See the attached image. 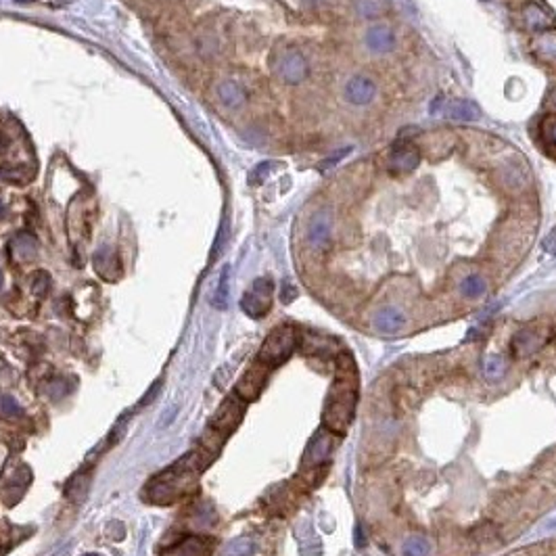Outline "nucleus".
Segmentation results:
<instances>
[{"instance_id":"nucleus-20","label":"nucleus","mask_w":556,"mask_h":556,"mask_svg":"<svg viewBox=\"0 0 556 556\" xmlns=\"http://www.w3.org/2000/svg\"><path fill=\"white\" fill-rule=\"evenodd\" d=\"M458 291L464 299H479L485 295V291H488V281H485V276L479 274V272H470L466 274L460 285H458Z\"/></svg>"},{"instance_id":"nucleus-1","label":"nucleus","mask_w":556,"mask_h":556,"mask_svg":"<svg viewBox=\"0 0 556 556\" xmlns=\"http://www.w3.org/2000/svg\"><path fill=\"white\" fill-rule=\"evenodd\" d=\"M358 406V370L350 354L337 356V377L330 383L324 410L322 427L337 435H343L352 427Z\"/></svg>"},{"instance_id":"nucleus-27","label":"nucleus","mask_w":556,"mask_h":556,"mask_svg":"<svg viewBox=\"0 0 556 556\" xmlns=\"http://www.w3.org/2000/svg\"><path fill=\"white\" fill-rule=\"evenodd\" d=\"M220 97H222V101H224L226 105H230V107H239V105H243L245 99H247L245 90H243L239 84H235V82H226V84H222V88H220Z\"/></svg>"},{"instance_id":"nucleus-7","label":"nucleus","mask_w":556,"mask_h":556,"mask_svg":"<svg viewBox=\"0 0 556 556\" xmlns=\"http://www.w3.org/2000/svg\"><path fill=\"white\" fill-rule=\"evenodd\" d=\"M272 293H274V283L270 281V278H266V276L257 278V281H253L251 289L241 299L243 312L255 320L264 318L272 308Z\"/></svg>"},{"instance_id":"nucleus-14","label":"nucleus","mask_w":556,"mask_h":556,"mask_svg":"<svg viewBox=\"0 0 556 556\" xmlns=\"http://www.w3.org/2000/svg\"><path fill=\"white\" fill-rule=\"evenodd\" d=\"M278 76L287 84H299L308 76V61L297 50H287L278 61Z\"/></svg>"},{"instance_id":"nucleus-19","label":"nucleus","mask_w":556,"mask_h":556,"mask_svg":"<svg viewBox=\"0 0 556 556\" xmlns=\"http://www.w3.org/2000/svg\"><path fill=\"white\" fill-rule=\"evenodd\" d=\"M304 354L308 356H339V345L330 337H320V335H308L304 337Z\"/></svg>"},{"instance_id":"nucleus-3","label":"nucleus","mask_w":556,"mask_h":556,"mask_svg":"<svg viewBox=\"0 0 556 556\" xmlns=\"http://www.w3.org/2000/svg\"><path fill=\"white\" fill-rule=\"evenodd\" d=\"M297 343H299V337H297L295 326H291V324L276 326L266 337L264 345L259 347L257 362H261L270 370L276 368V366H281L293 356V352L297 350Z\"/></svg>"},{"instance_id":"nucleus-25","label":"nucleus","mask_w":556,"mask_h":556,"mask_svg":"<svg viewBox=\"0 0 556 556\" xmlns=\"http://www.w3.org/2000/svg\"><path fill=\"white\" fill-rule=\"evenodd\" d=\"M429 552H431V544L423 535H410L401 546L404 556H429Z\"/></svg>"},{"instance_id":"nucleus-17","label":"nucleus","mask_w":556,"mask_h":556,"mask_svg":"<svg viewBox=\"0 0 556 556\" xmlns=\"http://www.w3.org/2000/svg\"><path fill=\"white\" fill-rule=\"evenodd\" d=\"M531 52L537 61H542L548 67H556V30H546L535 34L531 40Z\"/></svg>"},{"instance_id":"nucleus-24","label":"nucleus","mask_w":556,"mask_h":556,"mask_svg":"<svg viewBox=\"0 0 556 556\" xmlns=\"http://www.w3.org/2000/svg\"><path fill=\"white\" fill-rule=\"evenodd\" d=\"M13 253H15V257H17L19 261H30V259H34L36 253H38V243H36V239H34L32 235H26V232L17 235L15 241H13Z\"/></svg>"},{"instance_id":"nucleus-34","label":"nucleus","mask_w":556,"mask_h":556,"mask_svg":"<svg viewBox=\"0 0 556 556\" xmlns=\"http://www.w3.org/2000/svg\"><path fill=\"white\" fill-rule=\"evenodd\" d=\"M544 136L552 145H556V117H548L544 121Z\"/></svg>"},{"instance_id":"nucleus-29","label":"nucleus","mask_w":556,"mask_h":556,"mask_svg":"<svg viewBox=\"0 0 556 556\" xmlns=\"http://www.w3.org/2000/svg\"><path fill=\"white\" fill-rule=\"evenodd\" d=\"M228 278H230V266H224L222 274H220V283H218L216 295H214V306L218 310H226V306H228Z\"/></svg>"},{"instance_id":"nucleus-4","label":"nucleus","mask_w":556,"mask_h":556,"mask_svg":"<svg viewBox=\"0 0 556 556\" xmlns=\"http://www.w3.org/2000/svg\"><path fill=\"white\" fill-rule=\"evenodd\" d=\"M552 326L546 322H531L523 326L521 330L515 332L510 341V352L515 358H531L537 352H542L544 347L552 339Z\"/></svg>"},{"instance_id":"nucleus-8","label":"nucleus","mask_w":556,"mask_h":556,"mask_svg":"<svg viewBox=\"0 0 556 556\" xmlns=\"http://www.w3.org/2000/svg\"><path fill=\"white\" fill-rule=\"evenodd\" d=\"M496 180L508 192H523L531 184V172L525 159H508L498 166Z\"/></svg>"},{"instance_id":"nucleus-6","label":"nucleus","mask_w":556,"mask_h":556,"mask_svg":"<svg viewBox=\"0 0 556 556\" xmlns=\"http://www.w3.org/2000/svg\"><path fill=\"white\" fill-rule=\"evenodd\" d=\"M245 408H247V401H245V399H241L237 393L228 395V397L220 404V408L216 410V414L212 416L210 427L216 429L220 435L228 437V435H230L232 431H237V427L241 425L243 416H245Z\"/></svg>"},{"instance_id":"nucleus-37","label":"nucleus","mask_w":556,"mask_h":556,"mask_svg":"<svg viewBox=\"0 0 556 556\" xmlns=\"http://www.w3.org/2000/svg\"><path fill=\"white\" fill-rule=\"evenodd\" d=\"M268 172H270V163H259L257 170H253L251 174V184H259L268 176Z\"/></svg>"},{"instance_id":"nucleus-44","label":"nucleus","mask_w":556,"mask_h":556,"mask_svg":"<svg viewBox=\"0 0 556 556\" xmlns=\"http://www.w3.org/2000/svg\"><path fill=\"white\" fill-rule=\"evenodd\" d=\"M0 283H3V274H0Z\"/></svg>"},{"instance_id":"nucleus-30","label":"nucleus","mask_w":556,"mask_h":556,"mask_svg":"<svg viewBox=\"0 0 556 556\" xmlns=\"http://www.w3.org/2000/svg\"><path fill=\"white\" fill-rule=\"evenodd\" d=\"M30 289L36 297H44L50 289V274L46 270H36L30 278Z\"/></svg>"},{"instance_id":"nucleus-22","label":"nucleus","mask_w":556,"mask_h":556,"mask_svg":"<svg viewBox=\"0 0 556 556\" xmlns=\"http://www.w3.org/2000/svg\"><path fill=\"white\" fill-rule=\"evenodd\" d=\"M508 370V364L504 360V356L500 354H488L481 360V373L488 381H500Z\"/></svg>"},{"instance_id":"nucleus-41","label":"nucleus","mask_w":556,"mask_h":556,"mask_svg":"<svg viewBox=\"0 0 556 556\" xmlns=\"http://www.w3.org/2000/svg\"><path fill=\"white\" fill-rule=\"evenodd\" d=\"M441 107H444V99H441V97H437V99L433 101V105H431V113L435 115V113H437V109H441Z\"/></svg>"},{"instance_id":"nucleus-26","label":"nucleus","mask_w":556,"mask_h":556,"mask_svg":"<svg viewBox=\"0 0 556 556\" xmlns=\"http://www.w3.org/2000/svg\"><path fill=\"white\" fill-rule=\"evenodd\" d=\"M255 544L249 537H237L222 548V556H253Z\"/></svg>"},{"instance_id":"nucleus-18","label":"nucleus","mask_w":556,"mask_h":556,"mask_svg":"<svg viewBox=\"0 0 556 556\" xmlns=\"http://www.w3.org/2000/svg\"><path fill=\"white\" fill-rule=\"evenodd\" d=\"M366 46L375 54H385L395 46V34L389 26H373L366 32Z\"/></svg>"},{"instance_id":"nucleus-13","label":"nucleus","mask_w":556,"mask_h":556,"mask_svg":"<svg viewBox=\"0 0 556 556\" xmlns=\"http://www.w3.org/2000/svg\"><path fill=\"white\" fill-rule=\"evenodd\" d=\"M345 99L356 107H366L377 99V84L373 78L358 74L345 86Z\"/></svg>"},{"instance_id":"nucleus-42","label":"nucleus","mask_w":556,"mask_h":556,"mask_svg":"<svg viewBox=\"0 0 556 556\" xmlns=\"http://www.w3.org/2000/svg\"><path fill=\"white\" fill-rule=\"evenodd\" d=\"M86 556H101V554H86Z\"/></svg>"},{"instance_id":"nucleus-11","label":"nucleus","mask_w":556,"mask_h":556,"mask_svg":"<svg viewBox=\"0 0 556 556\" xmlns=\"http://www.w3.org/2000/svg\"><path fill=\"white\" fill-rule=\"evenodd\" d=\"M268 373H270L268 366H264L261 362H253V364L247 368V373L239 379V383H237V391H235V393H237L241 399H245V401H253V399H257L259 393H261L264 387H266Z\"/></svg>"},{"instance_id":"nucleus-43","label":"nucleus","mask_w":556,"mask_h":556,"mask_svg":"<svg viewBox=\"0 0 556 556\" xmlns=\"http://www.w3.org/2000/svg\"><path fill=\"white\" fill-rule=\"evenodd\" d=\"M0 214H3V205H0Z\"/></svg>"},{"instance_id":"nucleus-15","label":"nucleus","mask_w":556,"mask_h":556,"mask_svg":"<svg viewBox=\"0 0 556 556\" xmlns=\"http://www.w3.org/2000/svg\"><path fill=\"white\" fill-rule=\"evenodd\" d=\"M419 163H421V151L412 147L410 143H406V145L391 151L389 172L391 174H410L419 168Z\"/></svg>"},{"instance_id":"nucleus-12","label":"nucleus","mask_w":556,"mask_h":556,"mask_svg":"<svg viewBox=\"0 0 556 556\" xmlns=\"http://www.w3.org/2000/svg\"><path fill=\"white\" fill-rule=\"evenodd\" d=\"M408 324V316L397 306H383L373 314V328L379 335H399Z\"/></svg>"},{"instance_id":"nucleus-2","label":"nucleus","mask_w":556,"mask_h":556,"mask_svg":"<svg viewBox=\"0 0 556 556\" xmlns=\"http://www.w3.org/2000/svg\"><path fill=\"white\" fill-rule=\"evenodd\" d=\"M216 456L207 452L205 448L188 452L184 458H180L174 466L153 477L147 485V494L157 504H170L186 494H192L197 490L199 475L212 464Z\"/></svg>"},{"instance_id":"nucleus-5","label":"nucleus","mask_w":556,"mask_h":556,"mask_svg":"<svg viewBox=\"0 0 556 556\" xmlns=\"http://www.w3.org/2000/svg\"><path fill=\"white\" fill-rule=\"evenodd\" d=\"M339 444H341V435L332 433L326 427H320L312 435L308 446H306L304 460H301V470L304 468L306 470H320L322 464H326L332 458V454L339 448Z\"/></svg>"},{"instance_id":"nucleus-33","label":"nucleus","mask_w":556,"mask_h":556,"mask_svg":"<svg viewBox=\"0 0 556 556\" xmlns=\"http://www.w3.org/2000/svg\"><path fill=\"white\" fill-rule=\"evenodd\" d=\"M0 412H3L5 416H9V419H15V416H21V406L17 404L15 397L11 395H0Z\"/></svg>"},{"instance_id":"nucleus-40","label":"nucleus","mask_w":556,"mask_h":556,"mask_svg":"<svg viewBox=\"0 0 556 556\" xmlns=\"http://www.w3.org/2000/svg\"><path fill=\"white\" fill-rule=\"evenodd\" d=\"M159 389H161V381H157V383H155V385L151 387V393H147V395H145V397H143L141 401H138V408H143V406H145L147 401H151V399H153V397H155V395L159 393Z\"/></svg>"},{"instance_id":"nucleus-38","label":"nucleus","mask_w":556,"mask_h":556,"mask_svg":"<svg viewBox=\"0 0 556 556\" xmlns=\"http://www.w3.org/2000/svg\"><path fill=\"white\" fill-rule=\"evenodd\" d=\"M295 297H297V289H295L291 283H285V285H283V291H281V299H283V304H291Z\"/></svg>"},{"instance_id":"nucleus-39","label":"nucleus","mask_w":556,"mask_h":556,"mask_svg":"<svg viewBox=\"0 0 556 556\" xmlns=\"http://www.w3.org/2000/svg\"><path fill=\"white\" fill-rule=\"evenodd\" d=\"M546 109L550 113H556V84H552L548 95H546Z\"/></svg>"},{"instance_id":"nucleus-9","label":"nucleus","mask_w":556,"mask_h":556,"mask_svg":"<svg viewBox=\"0 0 556 556\" xmlns=\"http://www.w3.org/2000/svg\"><path fill=\"white\" fill-rule=\"evenodd\" d=\"M308 243L314 251H326L332 243V214L330 210H320L310 218Z\"/></svg>"},{"instance_id":"nucleus-10","label":"nucleus","mask_w":556,"mask_h":556,"mask_svg":"<svg viewBox=\"0 0 556 556\" xmlns=\"http://www.w3.org/2000/svg\"><path fill=\"white\" fill-rule=\"evenodd\" d=\"M519 21H521V28L527 30V32H533V34H539V32H546V30H552L556 19H554V13L544 5V3H527L521 13H519Z\"/></svg>"},{"instance_id":"nucleus-23","label":"nucleus","mask_w":556,"mask_h":556,"mask_svg":"<svg viewBox=\"0 0 556 556\" xmlns=\"http://www.w3.org/2000/svg\"><path fill=\"white\" fill-rule=\"evenodd\" d=\"M88 488H90V473H78L74 475L72 479L67 481L65 485V494L72 502H82L88 494Z\"/></svg>"},{"instance_id":"nucleus-35","label":"nucleus","mask_w":556,"mask_h":556,"mask_svg":"<svg viewBox=\"0 0 556 556\" xmlns=\"http://www.w3.org/2000/svg\"><path fill=\"white\" fill-rule=\"evenodd\" d=\"M347 153H350V147H345L343 151H339V153H335L332 157H328V159H324L322 163H320V170H328V168H332L335 163H339Z\"/></svg>"},{"instance_id":"nucleus-36","label":"nucleus","mask_w":556,"mask_h":556,"mask_svg":"<svg viewBox=\"0 0 556 556\" xmlns=\"http://www.w3.org/2000/svg\"><path fill=\"white\" fill-rule=\"evenodd\" d=\"M226 222L222 224V228H220V232H218V239H216V243H214V251H212V257H218L220 255V251H222V247H224V243H226Z\"/></svg>"},{"instance_id":"nucleus-28","label":"nucleus","mask_w":556,"mask_h":556,"mask_svg":"<svg viewBox=\"0 0 556 556\" xmlns=\"http://www.w3.org/2000/svg\"><path fill=\"white\" fill-rule=\"evenodd\" d=\"M356 11L360 13V17H381L387 11V3L385 0H358Z\"/></svg>"},{"instance_id":"nucleus-31","label":"nucleus","mask_w":556,"mask_h":556,"mask_svg":"<svg viewBox=\"0 0 556 556\" xmlns=\"http://www.w3.org/2000/svg\"><path fill=\"white\" fill-rule=\"evenodd\" d=\"M95 266H97V272L107 278V281H111V274H109V268L115 270V255L109 251V249H103L101 253L95 255Z\"/></svg>"},{"instance_id":"nucleus-32","label":"nucleus","mask_w":556,"mask_h":556,"mask_svg":"<svg viewBox=\"0 0 556 556\" xmlns=\"http://www.w3.org/2000/svg\"><path fill=\"white\" fill-rule=\"evenodd\" d=\"M0 176H3L5 180H9V182L23 184L32 176V172L26 170L23 166H3V168H0Z\"/></svg>"},{"instance_id":"nucleus-16","label":"nucleus","mask_w":556,"mask_h":556,"mask_svg":"<svg viewBox=\"0 0 556 556\" xmlns=\"http://www.w3.org/2000/svg\"><path fill=\"white\" fill-rule=\"evenodd\" d=\"M214 552V542L210 537H184L176 542L172 548L166 550L163 556H212Z\"/></svg>"},{"instance_id":"nucleus-21","label":"nucleus","mask_w":556,"mask_h":556,"mask_svg":"<svg viewBox=\"0 0 556 556\" xmlns=\"http://www.w3.org/2000/svg\"><path fill=\"white\" fill-rule=\"evenodd\" d=\"M446 113L450 119H456V121H475L481 117V109L473 101H466V99H458L450 103Z\"/></svg>"}]
</instances>
